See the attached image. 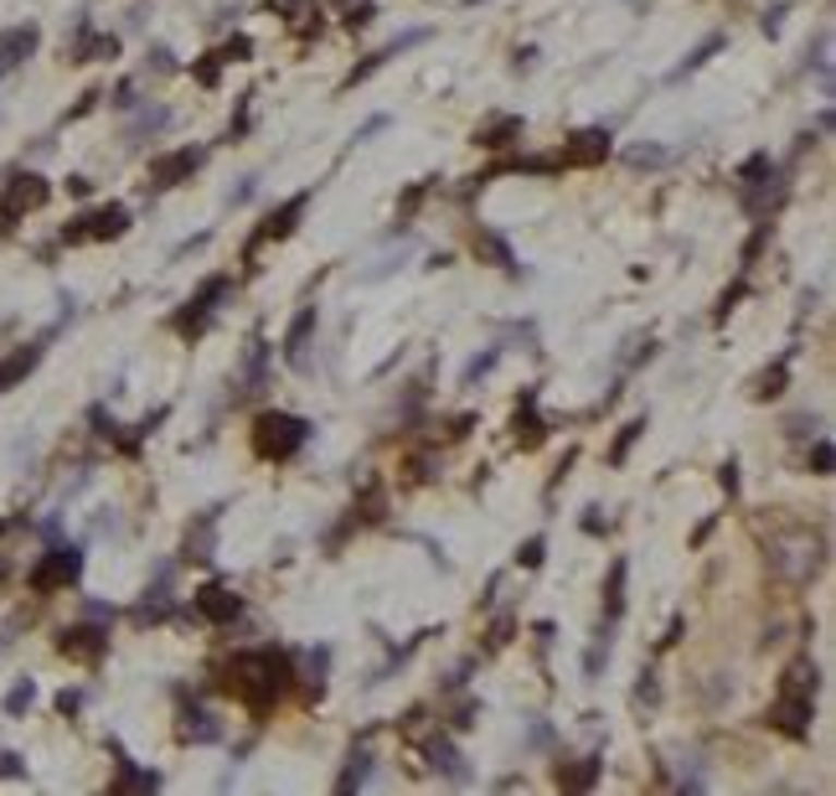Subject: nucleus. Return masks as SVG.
Returning <instances> with one entry per match:
<instances>
[{
    "mask_svg": "<svg viewBox=\"0 0 836 796\" xmlns=\"http://www.w3.org/2000/svg\"><path fill=\"white\" fill-rule=\"evenodd\" d=\"M764 558H770V575L800 590V584H811V579L821 575V564H826V538L811 533V528H790V533L770 538Z\"/></svg>",
    "mask_w": 836,
    "mask_h": 796,
    "instance_id": "nucleus-1",
    "label": "nucleus"
},
{
    "mask_svg": "<svg viewBox=\"0 0 836 796\" xmlns=\"http://www.w3.org/2000/svg\"><path fill=\"white\" fill-rule=\"evenodd\" d=\"M811 709H816V662L800 658L785 667V677H779V698H775L770 724H775L779 735L805 739L811 735Z\"/></svg>",
    "mask_w": 836,
    "mask_h": 796,
    "instance_id": "nucleus-2",
    "label": "nucleus"
},
{
    "mask_svg": "<svg viewBox=\"0 0 836 796\" xmlns=\"http://www.w3.org/2000/svg\"><path fill=\"white\" fill-rule=\"evenodd\" d=\"M228 677H233V694L243 698V703H253V709H269L274 698L284 694L290 662L279 658V652H238L233 667H228Z\"/></svg>",
    "mask_w": 836,
    "mask_h": 796,
    "instance_id": "nucleus-3",
    "label": "nucleus"
},
{
    "mask_svg": "<svg viewBox=\"0 0 836 796\" xmlns=\"http://www.w3.org/2000/svg\"><path fill=\"white\" fill-rule=\"evenodd\" d=\"M311 439V419L300 414H284V409H269V414L253 419V450L264 460H290L305 450Z\"/></svg>",
    "mask_w": 836,
    "mask_h": 796,
    "instance_id": "nucleus-4",
    "label": "nucleus"
},
{
    "mask_svg": "<svg viewBox=\"0 0 836 796\" xmlns=\"http://www.w3.org/2000/svg\"><path fill=\"white\" fill-rule=\"evenodd\" d=\"M124 228H130V207L109 202V207H94V213H83V218L73 222L62 239H68V243H88V239H94V243H98V239H119Z\"/></svg>",
    "mask_w": 836,
    "mask_h": 796,
    "instance_id": "nucleus-5",
    "label": "nucleus"
},
{
    "mask_svg": "<svg viewBox=\"0 0 836 796\" xmlns=\"http://www.w3.org/2000/svg\"><path fill=\"white\" fill-rule=\"evenodd\" d=\"M83 575V554L78 548H52V554L41 558L37 569H32V590H68V584H78Z\"/></svg>",
    "mask_w": 836,
    "mask_h": 796,
    "instance_id": "nucleus-6",
    "label": "nucleus"
},
{
    "mask_svg": "<svg viewBox=\"0 0 836 796\" xmlns=\"http://www.w3.org/2000/svg\"><path fill=\"white\" fill-rule=\"evenodd\" d=\"M47 181L37 177V171H26V177H11V186H5V197H0V213L5 218H21V213H37L41 202H47Z\"/></svg>",
    "mask_w": 836,
    "mask_h": 796,
    "instance_id": "nucleus-7",
    "label": "nucleus"
},
{
    "mask_svg": "<svg viewBox=\"0 0 836 796\" xmlns=\"http://www.w3.org/2000/svg\"><path fill=\"white\" fill-rule=\"evenodd\" d=\"M202 166V150L196 145H181V150H166V156L150 160V186H181Z\"/></svg>",
    "mask_w": 836,
    "mask_h": 796,
    "instance_id": "nucleus-8",
    "label": "nucleus"
},
{
    "mask_svg": "<svg viewBox=\"0 0 836 796\" xmlns=\"http://www.w3.org/2000/svg\"><path fill=\"white\" fill-rule=\"evenodd\" d=\"M196 616H207L213 626H233L243 616V600L228 590V584H202L196 590Z\"/></svg>",
    "mask_w": 836,
    "mask_h": 796,
    "instance_id": "nucleus-9",
    "label": "nucleus"
},
{
    "mask_svg": "<svg viewBox=\"0 0 836 796\" xmlns=\"http://www.w3.org/2000/svg\"><path fill=\"white\" fill-rule=\"evenodd\" d=\"M58 647H62V658H73V662H98L109 652V631H98V626H73V631L58 637Z\"/></svg>",
    "mask_w": 836,
    "mask_h": 796,
    "instance_id": "nucleus-10",
    "label": "nucleus"
},
{
    "mask_svg": "<svg viewBox=\"0 0 836 796\" xmlns=\"http://www.w3.org/2000/svg\"><path fill=\"white\" fill-rule=\"evenodd\" d=\"M228 296V279L217 275V279H207L202 290H196V300H186V311L175 316V331H202L207 326V316H213V300H222Z\"/></svg>",
    "mask_w": 836,
    "mask_h": 796,
    "instance_id": "nucleus-11",
    "label": "nucleus"
},
{
    "mask_svg": "<svg viewBox=\"0 0 836 796\" xmlns=\"http://www.w3.org/2000/svg\"><path fill=\"white\" fill-rule=\"evenodd\" d=\"M37 47H41V32H37V26H11V32L0 37V79H5V73H16V68L32 58Z\"/></svg>",
    "mask_w": 836,
    "mask_h": 796,
    "instance_id": "nucleus-12",
    "label": "nucleus"
},
{
    "mask_svg": "<svg viewBox=\"0 0 836 796\" xmlns=\"http://www.w3.org/2000/svg\"><path fill=\"white\" fill-rule=\"evenodd\" d=\"M305 207H311V192H294V197L284 202V207H279V213H274V218L264 222L258 233H253L249 254L258 249V243H269V239H290V233H294V222H300V213H305Z\"/></svg>",
    "mask_w": 836,
    "mask_h": 796,
    "instance_id": "nucleus-13",
    "label": "nucleus"
},
{
    "mask_svg": "<svg viewBox=\"0 0 836 796\" xmlns=\"http://www.w3.org/2000/svg\"><path fill=\"white\" fill-rule=\"evenodd\" d=\"M604 156H609V130H599V124H594V130H579L564 150L568 166H599Z\"/></svg>",
    "mask_w": 836,
    "mask_h": 796,
    "instance_id": "nucleus-14",
    "label": "nucleus"
},
{
    "mask_svg": "<svg viewBox=\"0 0 836 796\" xmlns=\"http://www.w3.org/2000/svg\"><path fill=\"white\" fill-rule=\"evenodd\" d=\"M311 331H315V305H305V311L294 316L290 337H284V358H290L294 373H305V367H311Z\"/></svg>",
    "mask_w": 836,
    "mask_h": 796,
    "instance_id": "nucleus-15",
    "label": "nucleus"
},
{
    "mask_svg": "<svg viewBox=\"0 0 836 796\" xmlns=\"http://www.w3.org/2000/svg\"><path fill=\"white\" fill-rule=\"evenodd\" d=\"M511 140H522V114H490L475 130V145H486V150H506Z\"/></svg>",
    "mask_w": 836,
    "mask_h": 796,
    "instance_id": "nucleus-16",
    "label": "nucleus"
},
{
    "mask_svg": "<svg viewBox=\"0 0 836 796\" xmlns=\"http://www.w3.org/2000/svg\"><path fill=\"white\" fill-rule=\"evenodd\" d=\"M37 362H41V347H37V341H32V347H16L11 358L0 362V394H5V388H16V383L26 378Z\"/></svg>",
    "mask_w": 836,
    "mask_h": 796,
    "instance_id": "nucleus-17",
    "label": "nucleus"
},
{
    "mask_svg": "<svg viewBox=\"0 0 836 796\" xmlns=\"http://www.w3.org/2000/svg\"><path fill=\"white\" fill-rule=\"evenodd\" d=\"M428 760H434V771H445L449 781H470V765H465V756L449 745V739H434L428 745Z\"/></svg>",
    "mask_w": 836,
    "mask_h": 796,
    "instance_id": "nucleus-18",
    "label": "nucleus"
},
{
    "mask_svg": "<svg viewBox=\"0 0 836 796\" xmlns=\"http://www.w3.org/2000/svg\"><path fill=\"white\" fill-rule=\"evenodd\" d=\"M517 439H522L526 450H532V445H543V419H537V398H532V394H526L522 409H517Z\"/></svg>",
    "mask_w": 836,
    "mask_h": 796,
    "instance_id": "nucleus-19",
    "label": "nucleus"
},
{
    "mask_svg": "<svg viewBox=\"0 0 836 796\" xmlns=\"http://www.w3.org/2000/svg\"><path fill=\"white\" fill-rule=\"evenodd\" d=\"M166 124H171V109H140L135 120L124 124V140H145V135H156V130H166Z\"/></svg>",
    "mask_w": 836,
    "mask_h": 796,
    "instance_id": "nucleus-20",
    "label": "nucleus"
},
{
    "mask_svg": "<svg viewBox=\"0 0 836 796\" xmlns=\"http://www.w3.org/2000/svg\"><path fill=\"white\" fill-rule=\"evenodd\" d=\"M625 575H630L625 558H615L609 564V590H604V616L609 620H620V611H625Z\"/></svg>",
    "mask_w": 836,
    "mask_h": 796,
    "instance_id": "nucleus-21",
    "label": "nucleus"
},
{
    "mask_svg": "<svg viewBox=\"0 0 836 796\" xmlns=\"http://www.w3.org/2000/svg\"><path fill=\"white\" fill-rule=\"evenodd\" d=\"M186 739H192V745H217V739H222V724H217L213 714L192 709V714H186Z\"/></svg>",
    "mask_w": 836,
    "mask_h": 796,
    "instance_id": "nucleus-22",
    "label": "nucleus"
},
{
    "mask_svg": "<svg viewBox=\"0 0 836 796\" xmlns=\"http://www.w3.org/2000/svg\"><path fill=\"white\" fill-rule=\"evenodd\" d=\"M213 522L217 512H202V522L186 533V558H213Z\"/></svg>",
    "mask_w": 836,
    "mask_h": 796,
    "instance_id": "nucleus-23",
    "label": "nucleus"
},
{
    "mask_svg": "<svg viewBox=\"0 0 836 796\" xmlns=\"http://www.w3.org/2000/svg\"><path fill=\"white\" fill-rule=\"evenodd\" d=\"M599 765H604L599 756H584V765H564V771H558V781H564V786H573V792H584V786H594Z\"/></svg>",
    "mask_w": 836,
    "mask_h": 796,
    "instance_id": "nucleus-24",
    "label": "nucleus"
},
{
    "mask_svg": "<svg viewBox=\"0 0 836 796\" xmlns=\"http://www.w3.org/2000/svg\"><path fill=\"white\" fill-rule=\"evenodd\" d=\"M367 781H372V756H351V765L336 781V792H362Z\"/></svg>",
    "mask_w": 836,
    "mask_h": 796,
    "instance_id": "nucleus-25",
    "label": "nucleus"
},
{
    "mask_svg": "<svg viewBox=\"0 0 836 796\" xmlns=\"http://www.w3.org/2000/svg\"><path fill=\"white\" fill-rule=\"evenodd\" d=\"M641 435H645V419H630V424L620 430V439L609 445V466H625V456H630V445H635Z\"/></svg>",
    "mask_w": 836,
    "mask_h": 796,
    "instance_id": "nucleus-26",
    "label": "nucleus"
},
{
    "mask_svg": "<svg viewBox=\"0 0 836 796\" xmlns=\"http://www.w3.org/2000/svg\"><path fill=\"white\" fill-rule=\"evenodd\" d=\"M770 177H775V160H770V156H749V160L739 166V181H743V186H759V181H770Z\"/></svg>",
    "mask_w": 836,
    "mask_h": 796,
    "instance_id": "nucleus-27",
    "label": "nucleus"
},
{
    "mask_svg": "<svg viewBox=\"0 0 836 796\" xmlns=\"http://www.w3.org/2000/svg\"><path fill=\"white\" fill-rule=\"evenodd\" d=\"M625 160H630V166H666V160H671V150H666V145H630V150H625Z\"/></svg>",
    "mask_w": 836,
    "mask_h": 796,
    "instance_id": "nucleus-28",
    "label": "nucleus"
},
{
    "mask_svg": "<svg viewBox=\"0 0 836 796\" xmlns=\"http://www.w3.org/2000/svg\"><path fill=\"white\" fill-rule=\"evenodd\" d=\"M718 47H723V37H707V41H702V47H698V52H692V58H687V62H681V68H677V73H671V83H681V79H687V73H698V68H702V62H707V58H713Z\"/></svg>",
    "mask_w": 836,
    "mask_h": 796,
    "instance_id": "nucleus-29",
    "label": "nucleus"
},
{
    "mask_svg": "<svg viewBox=\"0 0 836 796\" xmlns=\"http://www.w3.org/2000/svg\"><path fill=\"white\" fill-rule=\"evenodd\" d=\"M475 254H486V260H496V264H506V269H511V249H506L501 239H496V233H481V239H475Z\"/></svg>",
    "mask_w": 836,
    "mask_h": 796,
    "instance_id": "nucleus-30",
    "label": "nucleus"
},
{
    "mask_svg": "<svg viewBox=\"0 0 836 796\" xmlns=\"http://www.w3.org/2000/svg\"><path fill=\"white\" fill-rule=\"evenodd\" d=\"M156 786H160L156 771H124L119 776V792H156Z\"/></svg>",
    "mask_w": 836,
    "mask_h": 796,
    "instance_id": "nucleus-31",
    "label": "nucleus"
},
{
    "mask_svg": "<svg viewBox=\"0 0 836 796\" xmlns=\"http://www.w3.org/2000/svg\"><path fill=\"white\" fill-rule=\"evenodd\" d=\"M269 11L274 16H284V21H300V16H311L315 11V0H269Z\"/></svg>",
    "mask_w": 836,
    "mask_h": 796,
    "instance_id": "nucleus-32",
    "label": "nucleus"
},
{
    "mask_svg": "<svg viewBox=\"0 0 836 796\" xmlns=\"http://www.w3.org/2000/svg\"><path fill=\"white\" fill-rule=\"evenodd\" d=\"M326 667H331V652H326V647H315V652H305V673H311V683H315V688L326 683Z\"/></svg>",
    "mask_w": 836,
    "mask_h": 796,
    "instance_id": "nucleus-33",
    "label": "nucleus"
},
{
    "mask_svg": "<svg viewBox=\"0 0 836 796\" xmlns=\"http://www.w3.org/2000/svg\"><path fill=\"white\" fill-rule=\"evenodd\" d=\"M759 398H775V394H785V362H775L764 378H759V388H754Z\"/></svg>",
    "mask_w": 836,
    "mask_h": 796,
    "instance_id": "nucleus-34",
    "label": "nucleus"
},
{
    "mask_svg": "<svg viewBox=\"0 0 836 796\" xmlns=\"http://www.w3.org/2000/svg\"><path fill=\"white\" fill-rule=\"evenodd\" d=\"M543 554H547L543 538H526L522 548H517V564H522V569H537V564H543Z\"/></svg>",
    "mask_w": 836,
    "mask_h": 796,
    "instance_id": "nucleus-35",
    "label": "nucleus"
},
{
    "mask_svg": "<svg viewBox=\"0 0 836 796\" xmlns=\"http://www.w3.org/2000/svg\"><path fill=\"white\" fill-rule=\"evenodd\" d=\"M816 73H821V83L832 88V37H826V32L816 37Z\"/></svg>",
    "mask_w": 836,
    "mask_h": 796,
    "instance_id": "nucleus-36",
    "label": "nucleus"
},
{
    "mask_svg": "<svg viewBox=\"0 0 836 796\" xmlns=\"http://www.w3.org/2000/svg\"><path fill=\"white\" fill-rule=\"evenodd\" d=\"M249 52H253V41H249V37H233L228 47H222V52H217V58H222V62H243Z\"/></svg>",
    "mask_w": 836,
    "mask_h": 796,
    "instance_id": "nucleus-37",
    "label": "nucleus"
},
{
    "mask_svg": "<svg viewBox=\"0 0 836 796\" xmlns=\"http://www.w3.org/2000/svg\"><path fill=\"white\" fill-rule=\"evenodd\" d=\"M217 73H222V58H217V52H213V58H202V62H196V83H207V88H213V83H217Z\"/></svg>",
    "mask_w": 836,
    "mask_h": 796,
    "instance_id": "nucleus-38",
    "label": "nucleus"
},
{
    "mask_svg": "<svg viewBox=\"0 0 836 796\" xmlns=\"http://www.w3.org/2000/svg\"><path fill=\"white\" fill-rule=\"evenodd\" d=\"M811 466H816V477H832V445L816 439V450H811Z\"/></svg>",
    "mask_w": 836,
    "mask_h": 796,
    "instance_id": "nucleus-39",
    "label": "nucleus"
},
{
    "mask_svg": "<svg viewBox=\"0 0 836 796\" xmlns=\"http://www.w3.org/2000/svg\"><path fill=\"white\" fill-rule=\"evenodd\" d=\"M496 358H501V352H486V358H475V362H470V367H465V383H475V378H486L490 367H496Z\"/></svg>",
    "mask_w": 836,
    "mask_h": 796,
    "instance_id": "nucleus-40",
    "label": "nucleus"
},
{
    "mask_svg": "<svg viewBox=\"0 0 836 796\" xmlns=\"http://www.w3.org/2000/svg\"><path fill=\"white\" fill-rule=\"evenodd\" d=\"M32 698H37V688H32V683H21L16 694L5 698V709H11V714H21V709H26V703H32Z\"/></svg>",
    "mask_w": 836,
    "mask_h": 796,
    "instance_id": "nucleus-41",
    "label": "nucleus"
},
{
    "mask_svg": "<svg viewBox=\"0 0 836 796\" xmlns=\"http://www.w3.org/2000/svg\"><path fill=\"white\" fill-rule=\"evenodd\" d=\"M150 68H156V73H175L171 47H150Z\"/></svg>",
    "mask_w": 836,
    "mask_h": 796,
    "instance_id": "nucleus-42",
    "label": "nucleus"
},
{
    "mask_svg": "<svg viewBox=\"0 0 836 796\" xmlns=\"http://www.w3.org/2000/svg\"><path fill=\"white\" fill-rule=\"evenodd\" d=\"M135 83H119V94H114V109H135Z\"/></svg>",
    "mask_w": 836,
    "mask_h": 796,
    "instance_id": "nucleus-43",
    "label": "nucleus"
},
{
    "mask_svg": "<svg viewBox=\"0 0 836 796\" xmlns=\"http://www.w3.org/2000/svg\"><path fill=\"white\" fill-rule=\"evenodd\" d=\"M372 16H377V11H372L367 0H362V5H356V11H351V16H347V21H351V26H367V21H372Z\"/></svg>",
    "mask_w": 836,
    "mask_h": 796,
    "instance_id": "nucleus-44",
    "label": "nucleus"
},
{
    "mask_svg": "<svg viewBox=\"0 0 836 796\" xmlns=\"http://www.w3.org/2000/svg\"><path fill=\"white\" fill-rule=\"evenodd\" d=\"M723 486H728V492H739V466H734V460L723 466Z\"/></svg>",
    "mask_w": 836,
    "mask_h": 796,
    "instance_id": "nucleus-45",
    "label": "nucleus"
},
{
    "mask_svg": "<svg viewBox=\"0 0 836 796\" xmlns=\"http://www.w3.org/2000/svg\"><path fill=\"white\" fill-rule=\"evenodd\" d=\"M779 16H785V5H775V11L764 16V32H770V37H779Z\"/></svg>",
    "mask_w": 836,
    "mask_h": 796,
    "instance_id": "nucleus-46",
    "label": "nucleus"
},
{
    "mask_svg": "<svg viewBox=\"0 0 836 796\" xmlns=\"http://www.w3.org/2000/svg\"><path fill=\"white\" fill-rule=\"evenodd\" d=\"M465 5H481V0H465Z\"/></svg>",
    "mask_w": 836,
    "mask_h": 796,
    "instance_id": "nucleus-47",
    "label": "nucleus"
}]
</instances>
